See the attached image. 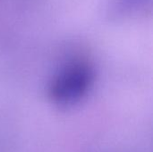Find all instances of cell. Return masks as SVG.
I'll return each mask as SVG.
<instances>
[{
	"mask_svg": "<svg viewBox=\"0 0 153 152\" xmlns=\"http://www.w3.org/2000/svg\"><path fill=\"white\" fill-rule=\"evenodd\" d=\"M94 71L83 62H76L63 68L52 80L48 96L59 105H72L81 100L94 82Z\"/></svg>",
	"mask_w": 153,
	"mask_h": 152,
	"instance_id": "cell-1",
	"label": "cell"
}]
</instances>
